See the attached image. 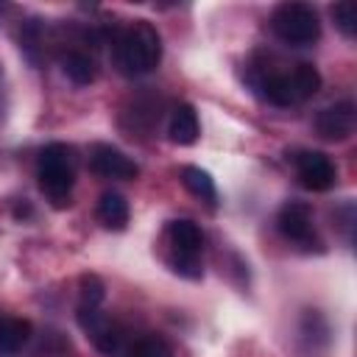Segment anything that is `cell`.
<instances>
[{
  "label": "cell",
  "mask_w": 357,
  "mask_h": 357,
  "mask_svg": "<svg viewBox=\"0 0 357 357\" xmlns=\"http://www.w3.org/2000/svg\"><path fill=\"white\" fill-rule=\"evenodd\" d=\"M128 357H173V351H170V346H167L162 337L145 335V337H139V340L131 346Z\"/></svg>",
  "instance_id": "d6986e66"
},
{
  "label": "cell",
  "mask_w": 357,
  "mask_h": 357,
  "mask_svg": "<svg viewBox=\"0 0 357 357\" xmlns=\"http://www.w3.org/2000/svg\"><path fill=\"white\" fill-rule=\"evenodd\" d=\"M42 42H45V22H42V20H28V22H22V28H20V47H22V53H25L33 64H39Z\"/></svg>",
  "instance_id": "2e32d148"
},
{
  "label": "cell",
  "mask_w": 357,
  "mask_h": 357,
  "mask_svg": "<svg viewBox=\"0 0 357 357\" xmlns=\"http://www.w3.org/2000/svg\"><path fill=\"white\" fill-rule=\"evenodd\" d=\"M181 184H184L195 198H201V201H206L209 206H215V201H218V187H215V178H212L206 170H201V167H195V165L181 167Z\"/></svg>",
  "instance_id": "9a60e30c"
},
{
  "label": "cell",
  "mask_w": 357,
  "mask_h": 357,
  "mask_svg": "<svg viewBox=\"0 0 357 357\" xmlns=\"http://www.w3.org/2000/svg\"><path fill=\"white\" fill-rule=\"evenodd\" d=\"M61 70L75 86H86L98 78V67H95L92 56L84 53V50H67L61 56Z\"/></svg>",
  "instance_id": "5bb4252c"
},
{
  "label": "cell",
  "mask_w": 357,
  "mask_h": 357,
  "mask_svg": "<svg viewBox=\"0 0 357 357\" xmlns=\"http://www.w3.org/2000/svg\"><path fill=\"white\" fill-rule=\"evenodd\" d=\"M354 103L351 100H340L335 106H326L318 112L315 117V128L324 139L329 142H343L351 131H354Z\"/></svg>",
  "instance_id": "9c48e42d"
},
{
  "label": "cell",
  "mask_w": 357,
  "mask_h": 357,
  "mask_svg": "<svg viewBox=\"0 0 357 357\" xmlns=\"http://www.w3.org/2000/svg\"><path fill=\"white\" fill-rule=\"evenodd\" d=\"M106 298V287L95 273H81L78 276V307H100Z\"/></svg>",
  "instance_id": "e0dca14e"
},
{
  "label": "cell",
  "mask_w": 357,
  "mask_h": 357,
  "mask_svg": "<svg viewBox=\"0 0 357 357\" xmlns=\"http://www.w3.org/2000/svg\"><path fill=\"white\" fill-rule=\"evenodd\" d=\"M167 243H170V268L178 276L201 279V251H204V231L195 220L178 218L167 226Z\"/></svg>",
  "instance_id": "277c9868"
},
{
  "label": "cell",
  "mask_w": 357,
  "mask_h": 357,
  "mask_svg": "<svg viewBox=\"0 0 357 357\" xmlns=\"http://www.w3.org/2000/svg\"><path fill=\"white\" fill-rule=\"evenodd\" d=\"M98 220L106 226V229H114V231H123L128 226V201L120 195V192H103L100 201H98Z\"/></svg>",
  "instance_id": "4fadbf2b"
},
{
  "label": "cell",
  "mask_w": 357,
  "mask_h": 357,
  "mask_svg": "<svg viewBox=\"0 0 357 357\" xmlns=\"http://www.w3.org/2000/svg\"><path fill=\"white\" fill-rule=\"evenodd\" d=\"M276 229L282 231V237L298 243V245H307L315 231H312V209L310 204L304 201H287L279 215H276Z\"/></svg>",
  "instance_id": "ba28073f"
},
{
  "label": "cell",
  "mask_w": 357,
  "mask_h": 357,
  "mask_svg": "<svg viewBox=\"0 0 357 357\" xmlns=\"http://www.w3.org/2000/svg\"><path fill=\"white\" fill-rule=\"evenodd\" d=\"M33 335V326L28 318L17 315H0V357H14Z\"/></svg>",
  "instance_id": "8fae6325"
},
{
  "label": "cell",
  "mask_w": 357,
  "mask_h": 357,
  "mask_svg": "<svg viewBox=\"0 0 357 357\" xmlns=\"http://www.w3.org/2000/svg\"><path fill=\"white\" fill-rule=\"evenodd\" d=\"M89 170L103 178H126V181L139 176V165L109 142H95L89 148Z\"/></svg>",
  "instance_id": "52a82bcc"
},
{
  "label": "cell",
  "mask_w": 357,
  "mask_h": 357,
  "mask_svg": "<svg viewBox=\"0 0 357 357\" xmlns=\"http://www.w3.org/2000/svg\"><path fill=\"white\" fill-rule=\"evenodd\" d=\"M112 45H114V64L120 67L123 75H148L162 61V36L145 20H134L131 25L120 28Z\"/></svg>",
  "instance_id": "6da1fadb"
},
{
  "label": "cell",
  "mask_w": 357,
  "mask_h": 357,
  "mask_svg": "<svg viewBox=\"0 0 357 357\" xmlns=\"http://www.w3.org/2000/svg\"><path fill=\"white\" fill-rule=\"evenodd\" d=\"M78 326L86 332V337L98 351L112 357L120 349L123 332L106 312H100V307H78Z\"/></svg>",
  "instance_id": "8992f818"
},
{
  "label": "cell",
  "mask_w": 357,
  "mask_h": 357,
  "mask_svg": "<svg viewBox=\"0 0 357 357\" xmlns=\"http://www.w3.org/2000/svg\"><path fill=\"white\" fill-rule=\"evenodd\" d=\"M73 351V346H70V340L61 335V332H45V337H42V343H39V349H36V354H45V357H64V354H70Z\"/></svg>",
  "instance_id": "44dd1931"
},
{
  "label": "cell",
  "mask_w": 357,
  "mask_h": 357,
  "mask_svg": "<svg viewBox=\"0 0 357 357\" xmlns=\"http://www.w3.org/2000/svg\"><path fill=\"white\" fill-rule=\"evenodd\" d=\"M36 178L39 190L56 209L70 206L73 184H75V151L64 142H50L39 151L36 159Z\"/></svg>",
  "instance_id": "7a4b0ae2"
},
{
  "label": "cell",
  "mask_w": 357,
  "mask_h": 357,
  "mask_svg": "<svg viewBox=\"0 0 357 357\" xmlns=\"http://www.w3.org/2000/svg\"><path fill=\"white\" fill-rule=\"evenodd\" d=\"M304 335L310 340H318V343H326L329 340V324L324 321V315L318 310H307L304 312V324H301Z\"/></svg>",
  "instance_id": "ffe728a7"
},
{
  "label": "cell",
  "mask_w": 357,
  "mask_h": 357,
  "mask_svg": "<svg viewBox=\"0 0 357 357\" xmlns=\"http://www.w3.org/2000/svg\"><path fill=\"white\" fill-rule=\"evenodd\" d=\"M293 165H296V176L301 181V187H307L312 192H326L337 181L335 162L321 151H298L293 156Z\"/></svg>",
  "instance_id": "5b68a950"
},
{
  "label": "cell",
  "mask_w": 357,
  "mask_h": 357,
  "mask_svg": "<svg viewBox=\"0 0 357 357\" xmlns=\"http://www.w3.org/2000/svg\"><path fill=\"white\" fill-rule=\"evenodd\" d=\"M287 84H290L293 103H301V100L312 98V95L321 89V73H318L312 64L301 61V64H296V67L287 73Z\"/></svg>",
  "instance_id": "7c38bea8"
},
{
  "label": "cell",
  "mask_w": 357,
  "mask_h": 357,
  "mask_svg": "<svg viewBox=\"0 0 357 357\" xmlns=\"http://www.w3.org/2000/svg\"><path fill=\"white\" fill-rule=\"evenodd\" d=\"M201 134V123H198V112L192 103H178L170 114L167 123V137L176 145H192Z\"/></svg>",
  "instance_id": "30bf717a"
},
{
  "label": "cell",
  "mask_w": 357,
  "mask_h": 357,
  "mask_svg": "<svg viewBox=\"0 0 357 357\" xmlns=\"http://www.w3.org/2000/svg\"><path fill=\"white\" fill-rule=\"evenodd\" d=\"M332 20H335V25H337V31L343 33V36H354L357 33V6L354 3H349V0H343V3H335L332 6Z\"/></svg>",
  "instance_id": "ac0fdd59"
},
{
  "label": "cell",
  "mask_w": 357,
  "mask_h": 357,
  "mask_svg": "<svg viewBox=\"0 0 357 357\" xmlns=\"http://www.w3.org/2000/svg\"><path fill=\"white\" fill-rule=\"evenodd\" d=\"M271 31L290 47H310L321 39V20L307 3H279L271 14Z\"/></svg>",
  "instance_id": "3957f363"
}]
</instances>
